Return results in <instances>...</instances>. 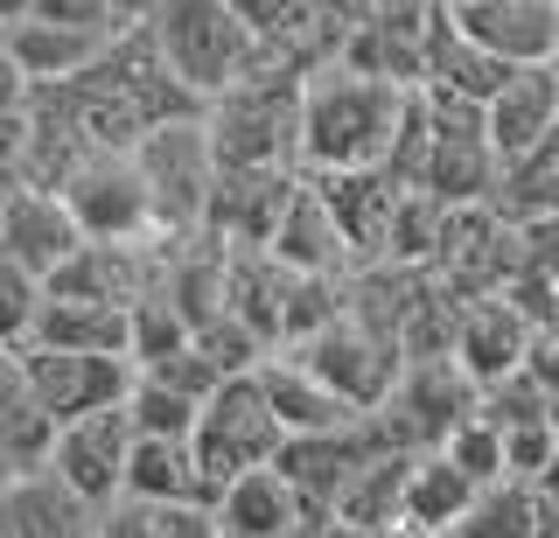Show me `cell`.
<instances>
[{"instance_id":"cell-1","label":"cell","mask_w":559,"mask_h":538,"mask_svg":"<svg viewBox=\"0 0 559 538\" xmlns=\"http://www.w3.org/2000/svg\"><path fill=\"white\" fill-rule=\"evenodd\" d=\"M406 98L384 77H357L343 63L301 77V119H294V168L301 176H343V168H384Z\"/></svg>"},{"instance_id":"cell-2","label":"cell","mask_w":559,"mask_h":538,"mask_svg":"<svg viewBox=\"0 0 559 538\" xmlns=\"http://www.w3.org/2000/svg\"><path fill=\"white\" fill-rule=\"evenodd\" d=\"M140 28H147L154 57L168 63V77L182 84L197 106H210L217 92H231V84L266 71V49L224 14V0H162Z\"/></svg>"},{"instance_id":"cell-3","label":"cell","mask_w":559,"mask_h":538,"mask_svg":"<svg viewBox=\"0 0 559 538\" xmlns=\"http://www.w3.org/2000/svg\"><path fill=\"white\" fill-rule=\"evenodd\" d=\"M203 119V141L217 168H294V119H301V77L259 71L217 92Z\"/></svg>"},{"instance_id":"cell-4","label":"cell","mask_w":559,"mask_h":538,"mask_svg":"<svg viewBox=\"0 0 559 538\" xmlns=\"http://www.w3.org/2000/svg\"><path fill=\"white\" fill-rule=\"evenodd\" d=\"M133 168H140V189H147L154 238L203 231L210 182H217V162H210V141H203V119H162V127H147L133 141Z\"/></svg>"},{"instance_id":"cell-5","label":"cell","mask_w":559,"mask_h":538,"mask_svg":"<svg viewBox=\"0 0 559 538\" xmlns=\"http://www.w3.org/2000/svg\"><path fill=\"white\" fill-rule=\"evenodd\" d=\"M280 420L266 413V392H259V378H217L210 398L197 406V427H189V455H197L210 497H217V482L245 476V468H266L280 455Z\"/></svg>"},{"instance_id":"cell-6","label":"cell","mask_w":559,"mask_h":538,"mask_svg":"<svg viewBox=\"0 0 559 538\" xmlns=\"http://www.w3.org/2000/svg\"><path fill=\"white\" fill-rule=\"evenodd\" d=\"M468 413H476V385L454 371V357H427V363H399V385L364 420L399 455H433L448 441V427H462Z\"/></svg>"},{"instance_id":"cell-7","label":"cell","mask_w":559,"mask_h":538,"mask_svg":"<svg viewBox=\"0 0 559 538\" xmlns=\"http://www.w3.org/2000/svg\"><path fill=\"white\" fill-rule=\"evenodd\" d=\"M57 203L70 211L84 246H140V238H154L147 189H140L133 154H84L57 182Z\"/></svg>"},{"instance_id":"cell-8","label":"cell","mask_w":559,"mask_h":538,"mask_svg":"<svg viewBox=\"0 0 559 538\" xmlns=\"http://www.w3.org/2000/svg\"><path fill=\"white\" fill-rule=\"evenodd\" d=\"M14 363H22V385H28L35 413H43L49 427L84 420V413H112L133 385L127 357H92V350H43V343H22Z\"/></svg>"},{"instance_id":"cell-9","label":"cell","mask_w":559,"mask_h":538,"mask_svg":"<svg viewBox=\"0 0 559 538\" xmlns=\"http://www.w3.org/2000/svg\"><path fill=\"white\" fill-rule=\"evenodd\" d=\"M287 357L301 363L308 378H322L349 413H378L384 392L399 385V350H392V343H378L371 328H357L349 315H336L329 328H314V336L294 343Z\"/></svg>"},{"instance_id":"cell-10","label":"cell","mask_w":559,"mask_h":538,"mask_svg":"<svg viewBox=\"0 0 559 538\" xmlns=\"http://www.w3.org/2000/svg\"><path fill=\"white\" fill-rule=\"evenodd\" d=\"M127 447H133V427L127 413H84V420H63L49 427V455L43 468L63 482L78 503H92V511H105V503L119 497V476H127Z\"/></svg>"},{"instance_id":"cell-11","label":"cell","mask_w":559,"mask_h":538,"mask_svg":"<svg viewBox=\"0 0 559 538\" xmlns=\"http://www.w3.org/2000/svg\"><path fill=\"white\" fill-rule=\"evenodd\" d=\"M441 8L468 43L503 63V71L552 63V49H559V8H546V0H441Z\"/></svg>"},{"instance_id":"cell-12","label":"cell","mask_w":559,"mask_h":538,"mask_svg":"<svg viewBox=\"0 0 559 538\" xmlns=\"http://www.w3.org/2000/svg\"><path fill=\"white\" fill-rule=\"evenodd\" d=\"M378 447L384 441H378L371 420H349L336 433H287V441H280V455H273V468H280V482H287L308 511H329V497L349 482V468H364Z\"/></svg>"},{"instance_id":"cell-13","label":"cell","mask_w":559,"mask_h":538,"mask_svg":"<svg viewBox=\"0 0 559 538\" xmlns=\"http://www.w3.org/2000/svg\"><path fill=\"white\" fill-rule=\"evenodd\" d=\"M448 357H454V371L483 392V385H497V378L524 371V357H532V322H524L503 294H476V301H462V315H454Z\"/></svg>"},{"instance_id":"cell-14","label":"cell","mask_w":559,"mask_h":538,"mask_svg":"<svg viewBox=\"0 0 559 538\" xmlns=\"http://www.w3.org/2000/svg\"><path fill=\"white\" fill-rule=\"evenodd\" d=\"M308 189L322 196L329 224H336L349 266H378L384 259V224H392L399 182L384 168H343V176H308Z\"/></svg>"},{"instance_id":"cell-15","label":"cell","mask_w":559,"mask_h":538,"mask_svg":"<svg viewBox=\"0 0 559 538\" xmlns=\"http://www.w3.org/2000/svg\"><path fill=\"white\" fill-rule=\"evenodd\" d=\"M552 133H559V77L546 71V63L511 71L497 92H489L483 141H489V154H497V168L518 162V154H532L538 141H552Z\"/></svg>"},{"instance_id":"cell-16","label":"cell","mask_w":559,"mask_h":538,"mask_svg":"<svg viewBox=\"0 0 559 538\" xmlns=\"http://www.w3.org/2000/svg\"><path fill=\"white\" fill-rule=\"evenodd\" d=\"M78 246H84L78 224H70V211L49 196V189H22V182L8 189V203H0V252H8L22 273L49 280Z\"/></svg>"},{"instance_id":"cell-17","label":"cell","mask_w":559,"mask_h":538,"mask_svg":"<svg viewBox=\"0 0 559 538\" xmlns=\"http://www.w3.org/2000/svg\"><path fill=\"white\" fill-rule=\"evenodd\" d=\"M98 511L78 503L49 468H22L0 482V538H92Z\"/></svg>"},{"instance_id":"cell-18","label":"cell","mask_w":559,"mask_h":538,"mask_svg":"<svg viewBox=\"0 0 559 538\" xmlns=\"http://www.w3.org/2000/svg\"><path fill=\"white\" fill-rule=\"evenodd\" d=\"M301 517H308V503L280 482L273 462L217 482V497H210V525H217V538H287Z\"/></svg>"},{"instance_id":"cell-19","label":"cell","mask_w":559,"mask_h":538,"mask_svg":"<svg viewBox=\"0 0 559 538\" xmlns=\"http://www.w3.org/2000/svg\"><path fill=\"white\" fill-rule=\"evenodd\" d=\"M266 259L287 266V273H314V280H343L349 273V252H343L336 224H329V211H322V196L308 189V176L287 196V211H280L273 238H266Z\"/></svg>"},{"instance_id":"cell-20","label":"cell","mask_w":559,"mask_h":538,"mask_svg":"<svg viewBox=\"0 0 559 538\" xmlns=\"http://www.w3.org/2000/svg\"><path fill=\"white\" fill-rule=\"evenodd\" d=\"M252 378H259V392H266V413L280 420V433H336V427H349V420H364V413H349L343 398L322 385V378H308L287 350L259 357Z\"/></svg>"},{"instance_id":"cell-21","label":"cell","mask_w":559,"mask_h":538,"mask_svg":"<svg viewBox=\"0 0 559 538\" xmlns=\"http://www.w3.org/2000/svg\"><path fill=\"white\" fill-rule=\"evenodd\" d=\"M468 503H476V482H468L448 455H413L406 490H399V531L392 538H448L462 525Z\"/></svg>"},{"instance_id":"cell-22","label":"cell","mask_w":559,"mask_h":538,"mask_svg":"<svg viewBox=\"0 0 559 538\" xmlns=\"http://www.w3.org/2000/svg\"><path fill=\"white\" fill-rule=\"evenodd\" d=\"M406 468H413V455L378 447L364 468H349V482L329 497L322 517L343 525V531H364V538H392L399 531V490H406Z\"/></svg>"},{"instance_id":"cell-23","label":"cell","mask_w":559,"mask_h":538,"mask_svg":"<svg viewBox=\"0 0 559 538\" xmlns=\"http://www.w3.org/2000/svg\"><path fill=\"white\" fill-rule=\"evenodd\" d=\"M112 36H92V28H63V22H8L0 28V49L14 57V71L28 84H63L84 77L98 63V49Z\"/></svg>"},{"instance_id":"cell-24","label":"cell","mask_w":559,"mask_h":538,"mask_svg":"<svg viewBox=\"0 0 559 538\" xmlns=\"http://www.w3.org/2000/svg\"><path fill=\"white\" fill-rule=\"evenodd\" d=\"M28 343H43V350L127 357V308H119V301H70V294H43V301H35Z\"/></svg>"},{"instance_id":"cell-25","label":"cell","mask_w":559,"mask_h":538,"mask_svg":"<svg viewBox=\"0 0 559 538\" xmlns=\"http://www.w3.org/2000/svg\"><path fill=\"white\" fill-rule=\"evenodd\" d=\"M119 497H147V503H210V482L189 441H133L127 447V476Z\"/></svg>"},{"instance_id":"cell-26","label":"cell","mask_w":559,"mask_h":538,"mask_svg":"<svg viewBox=\"0 0 559 538\" xmlns=\"http://www.w3.org/2000/svg\"><path fill=\"white\" fill-rule=\"evenodd\" d=\"M43 455H49V420L35 413L14 350H0V468L22 476V468H43Z\"/></svg>"},{"instance_id":"cell-27","label":"cell","mask_w":559,"mask_h":538,"mask_svg":"<svg viewBox=\"0 0 559 538\" xmlns=\"http://www.w3.org/2000/svg\"><path fill=\"white\" fill-rule=\"evenodd\" d=\"M98 538H217L210 503H147V497H112L98 511Z\"/></svg>"},{"instance_id":"cell-28","label":"cell","mask_w":559,"mask_h":538,"mask_svg":"<svg viewBox=\"0 0 559 538\" xmlns=\"http://www.w3.org/2000/svg\"><path fill=\"white\" fill-rule=\"evenodd\" d=\"M441 231H448V203H433L427 189H399L392 203V224H384V266H433L441 252Z\"/></svg>"},{"instance_id":"cell-29","label":"cell","mask_w":559,"mask_h":538,"mask_svg":"<svg viewBox=\"0 0 559 538\" xmlns=\"http://www.w3.org/2000/svg\"><path fill=\"white\" fill-rule=\"evenodd\" d=\"M197 406H203V398H182V392L154 385V378H140V371H133L127 398H119V413H127L133 441H189V427H197Z\"/></svg>"},{"instance_id":"cell-30","label":"cell","mask_w":559,"mask_h":538,"mask_svg":"<svg viewBox=\"0 0 559 538\" xmlns=\"http://www.w3.org/2000/svg\"><path fill=\"white\" fill-rule=\"evenodd\" d=\"M448 538H532V482H483Z\"/></svg>"},{"instance_id":"cell-31","label":"cell","mask_w":559,"mask_h":538,"mask_svg":"<svg viewBox=\"0 0 559 538\" xmlns=\"http://www.w3.org/2000/svg\"><path fill=\"white\" fill-rule=\"evenodd\" d=\"M433 455H448L476 490H483V482H503V441H497V427H489L483 413H468L462 427H448V441L433 447Z\"/></svg>"},{"instance_id":"cell-32","label":"cell","mask_w":559,"mask_h":538,"mask_svg":"<svg viewBox=\"0 0 559 538\" xmlns=\"http://www.w3.org/2000/svg\"><path fill=\"white\" fill-rule=\"evenodd\" d=\"M35 301H43V280L22 273L8 252H0V350H22L35 328Z\"/></svg>"},{"instance_id":"cell-33","label":"cell","mask_w":559,"mask_h":538,"mask_svg":"<svg viewBox=\"0 0 559 538\" xmlns=\"http://www.w3.org/2000/svg\"><path fill=\"white\" fill-rule=\"evenodd\" d=\"M552 433H559V420L503 427L497 433V441H503V476H511V482H538V468H546V455H552Z\"/></svg>"},{"instance_id":"cell-34","label":"cell","mask_w":559,"mask_h":538,"mask_svg":"<svg viewBox=\"0 0 559 538\" xmlns=\"http://www.w3.org/2000/svg\"><path fill=\"white\" fill-rule=\"evenodd\" d=\"M22 98H28V77L14 71V57L0 49V119H8V112H22Z\"/></svg>"},{"instance_id":"cell-35","label":"cell","mask_w":559,"mask_h":538,"mask_svg":"<svg viewBox=\"0 0 559 538\" xmlns=\"http://www.w3.org/2000/svg\"><path fill=\"white\" fill-rule=\"evenodd\" d=\"M154 8H162V0H105V22H112V36H119V28H140Z\"/></svg>"},{"instance_id":"cell-36","label":"cell","mask_w":559,"mask_h":538,"mask_svg":"<svg viewBox=\"0 0 559 538\" xmlns=\"http://www.w3.org/2000/svg\"><path fill=\"white\" fill-rule=\"evenodd\" d=\"M532 538H559V497L532 490Z\"/></svg>"},{"instance_id":"cell-37","label":"cell","mask_w":559,"mask_h":538,"mask_svg":"<svg viewBox=\"0 0 559 538\" xmlns=\"http://www.w3.org/2000/svg\"><path fill=\"white\" fill-rule=\"evenodd\" d=\"M28 8H35V0H0V28H8V22H28Z\"/></svg>"},{"instance_id":"cell-38","label":"cell","mask_w":559,"mask_h":538,"mask_svg":"<svg viewBox=\"0 0 559 538\" xmlns=\"http://www.w3.org/2000/svg\"><path fill=\"white\" fill-rule=\"evenodd\" d=\"M0 482H8V468H0Z\"/></svg>"},{"instance_id":"cell-39","label":"cell","mask_w":559,"mask_h":538,"mask_svg":"<svg viewBox=\"0 0 559 538\" xmlns=\"http://www.w3.org/2000/svg\"><path fill=\"white\" fill-rule=\"evenodd\" d=\"M92 538H98V531H92Z\"/></svg>"}]
</instances>
